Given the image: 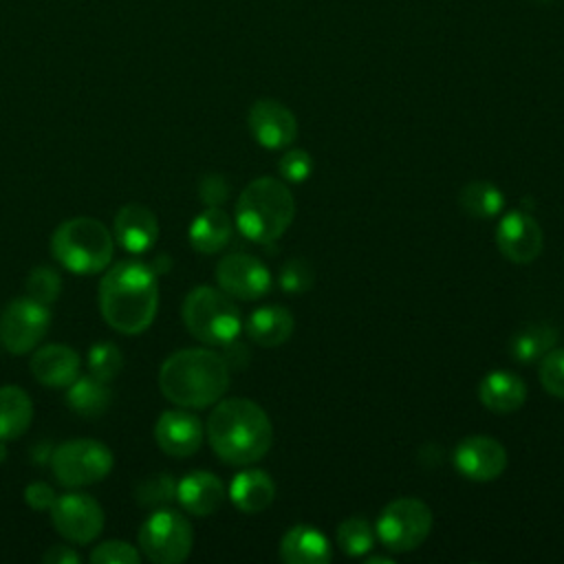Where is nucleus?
I'll return each mask as SVG.
<instances>
[{
    "label": "nucleus",
    "instance_id": "f257e3e1",
    "mask_svg": "<svg viewBox=\"0 0 564 564\" xmlns=\"http://www.w3.org/2000/svg\"><path fill=\"white\" fill-rule=\"evenodd\" d=\"M159 284L152 267L137 260L112 264L99 282L104 322L123 335L143 333L156 317Z\"/></svg>",
    "mask_w": 564,
    "mask_h": 564
},
{
    "label": "nucleus",
    "instance_id": "f03ea898",
    "mask_svg": "<svg viewBox=\"0 0 564 564\" xmlns=\"http://www.w3.org/2000/svg\"><path fill=\"white\" fill-rule=\"evenodd\" d=\"M207 441L223 463L251 465L269 452L273 427L256 401L231 397L216 401L207 419Z\"/></svg>",
    "mask_w": 564,
    "mask_h": 564
},
{
    "label": "nucleus",
    "instance_id": "7ed1b4c3",
    "mask_svg": "<svg viewBox=\"0 0 564 564\" xmlns=\"http://www.w3.org/2000/svg\"><path fill=\"white\" fill-rule=\"evenodd\" d=\"M159 388L174 405L207 408L227 392L229 366L207 348H183L161 364Z\"/></svg>",
    "mask_w": 564,
    "mask_h": 564
},
{
    "label": "nucleus",
    "instance_id": "20e7f679",
    "mask_svg": "<svg viewBox=\"0 0 564 564\" xmlns=\"http://www.w3.org/2000/svg\"><path fill=\"white\" fill-rule=\"evenodd\" d=\"M295 200L284 183L271 176L251 181L236 203V225L253 242H275L293 223Z\"/></svg>",
    "mask_w": 564,
    "mask_h": 564
},
{
    "label": "nucleus",
    "instance_id": "39448f33",
    "mask_svg": "<svg viewBox=\"0 0 564 564\" xmlns=\"http://www.w3.org/2000/svg\"><path fill=\"white\" fill-rule=\"evenodd\" d=\"M115 236L104 223L88 216L68 218L57 225L51 236L53 258L77 275H93L106 271L112 260Z\"/></svg>",
    "mask_w": 564,
    "mask_h": 564
},
{
    "label": "nucleus",
    "instance_id": "423d86ee",
    "mask_svg": "<svg viewBox=\"0 0 564 564\" xmlns=\"http://www.w3.org/2000/svg\"><path fill=\"white\" fill-rule=\"evenodd\" d=\"M183 324L198 341L209 346H227L236 341L242 322L234 300L214 286H196L183 300Z\"/></svg>",
    "mask_w": 564,
    "mask_h": 564
},
{
    "label": "nucleus",
    "instance_id": "0eeeda50",
    "mask_svg": "<svg viewBox=\"0 0 564 564\" xmlns=\"http://www.w3.org/2000/svg\"><path fill=\"white\" fill-rule=\"evenodd\" d=\"M139 551L154 564H178L187 560L194 533L189 520L170 507L154 509L139 527Z\"/></svg>",
    "mask_w": 564,
    "mask_h": 564
},
{
    "label": "nucleus",
    "instance_id": "6e6552de",
    "mask_svg": "<svg viewBox=\"0 0 564 564\" xmlns=\"http://www.w3.org/2000/svg\"><path fill=\"white\" fill-rule=\"evenodd\" d=\"M112 463V452L101 441L73 438L53 447L48 465L59 485L77 489L104 480L110 474Z\"/></svg>",
    "mask_w": 564,
    "mask_h": 564
},
{
    "label": "nucleus",
    "instance_id": "1a4fd4ad",
    "mask_svg": "<svg viewBox=\"0 0 564 564\" xmlns=\"http://www.w3.org/2000/svg\"><path fill=\"white\" fill-rule=\"evenodd\" d=\"M432 531V511L416 498H397L383 507L377 535L388 551L405 553L425 542Z\"/></svg>",
    "mask_w": 564,
    "mask_h": 564
},
{
    "label": "nucleus",
    "instance_id": "9d476101",
    "mask_svg": "<svg viewBox=\"0 0 564 564\" xmlns=\"http://www.w3.org/2000/svg\"><path fill=\"white\" fill-rule=\"evenodd\" d=\"M51 326L48 306L33 297L11 300L0 315V341L11 355H26L44 339Z\"/></svg>",
    "mask_w": 564,
    "mask_h": 564
},
{
    "label": "nucleus",
    "instance_id": "9b49d317",
    "mask_svg": "<svg viewBox=\"0 0 564 564\" xmlns=\"http://www.w3.org/2000/svg\"><path fill=\"white\" fill-rule=\"evenodd\" d=\"M48 513L55 531L73 544H88L104 529L101 505L84 491H68L57 496Z\"/></svg>",
    "mask_w": 564,
    "mask_h": 564
},
{
    "label": "nucleus",
    "instance_id": "f8f14e48",
    "mask_svg": "<svg viewBox=\"0 0 564 564\" xmlns=\"http://www.w3.org/2000/svg\"><path fill=\"white\" fill-rule=\"evenodd\" d=\"M218 286L236 300H258L271 289V273L249 253H229L216 264Z\"/></svg>",
    "mask_w": 564,
    "mask_h": 564
},
{
    "label": "nucleus",
    "instance_id": "ddd939ff",
    "mask_svg": "<svg viewBox=\"0 0 564 564\" xmlns=\"http://www.w3.org/2000/svg\"><path fill=\"white\" fill-rule=\"evenodd\" d=\"M496 245L507 260L516 264H529L542 251V229L538 220L527 212L511 209L498 223Z\"/></svg>",
    "mask_w": 564,
    "mask_h": 564
},
{
    "label": "nucleus",
    "instance_id": "4468645a",
    "mask_svg": "<svg viewBox=\"0 0 564 564\" xmlns=\"http://www.w3.org/2000/svg\"><path fill=\"white\" fill-rule=\"evenodd\" d=\"M251 137L267 150L289 148L297 137L295 115L275 99H258L247 115Z\"/></svg>",
    "mask_w": 564,
    "mask_h": 564
},
{
    "label": "nucleus",
    "instance_id": "2eb2a0df",
    "mask_svg": "<svg viewBox=\"0 0 564 564\" xmlns=\"http://www.w3.org/2000/svg\"><path fill=\"white\" fill-rule=\"evenodd\" d=\"M454 465L465 478L489 482L505 471L507 452L491 436H467L454 449Z\"/></svg>",
    "mask_w": 564,
    "mask_h": 564
},
{
    "label": "nucleus",
    "instance_id": "dca6fc26",
    "mask_svg": "<svg viewBox=\"0 0 564 564\" xmlns=\"http://www.w3.org/2000/svg\"><path fill=\"white\" fill-rule=\"evenodd\" d=\"M154 441L167 456H192L203 443L200 419L187 410H165L154 423Z\"/></svg>",
    "mask_w": 564,
    "mask_h": 564
},
{
    "label": "nucleus",
    "instance_id": "f3484780",
    "mask_svg": "<svg viewBox=\"0 0 564 564\" xmlns=\"http://www.w3.org/2000/svg\"><path fill=\"white\" fill-rule=\"evenodd\" d=\"M115 242L130 253H143L154 247L159 238V220L154 212L139 203L123 205L112 223Z\"/></svg>",
    "mask_w": 564,
    "mask_h": 564
},
{
    "label": "nucleus",
    "instance_id": "a211bd4d",
    "mask_svg": "<svg viewBox=\"0 0 564 564\" xmlns=\"http://www.w3.org/2000/svg\"><path fill=\"white\" fill-rule=\"evenodd\" d=\"M82 359L66 344H46L31 357V375L46 388H68L79 377Z\"/></svg>",
    "mask_w": 564,
    "mask_h": 564
},
{
    "label": "nucleus",
    "instance_id": "6ab92c4d",
    "mask_svg": "<svg viewBox=\"0 0 564 564\" xmlns=\"http://www.w3.org/2000/svg\"><path fill=\"white\" fill-rule=\"evenodd\" d=\"M176 500L192 516H209L225 500V487L212 471H189L176 482Z\"/></svg>",
    "mask_w": 564,
    "mask_h": 564
},
{
    "label": "nucleus",
    "instance_id": "aec40b11",
    "mask_svg": "<svg viewBox=\"0 0 564 564\" xmlns=\"http://www.w3.org/2000/svg\"><path fill=\"white\" fill-rule=\"evenodd\" d=\"M478 397L487 410L496 414H509L524 405L527 386L518 375L509 370H494L480 381Z\"/></svg>",
    "mask_w": 564,
    "mask_h": 564
},
{
    "label": "nucleus",
    "instance_id": "412c9836",
    "mask_svg": "<svg viewBox=\"0 0 564 564\" xmlns=\"http://www.w3.org/2000/svg\"><path fill=\"white\" fill-rule=\"evenodd\" d=\"M280 557L286 564H326L330 560V544L319 529L297 524L282 535Z\"/></svg>",
    "mask_w": 564,
    "mask_h": 564
},
{
    "label": "nucleus",
    "instance_id": "4be33fe9",
    "mask_svg": "<svg viewBox=\"0 0 564 564\" xmlns=\"http://www.w3.org/2000/svg\"><path fill=\"white\" fill-rule=\"evenodd\" d=\"M231 502L245 513L264 511L275 498V485L262 469H245L229 485Z\"/></svg>",
    "mask_w": 564,
    "mask_h": 564
},
{
    "label": "nucleus",
    "instance_id": "5701e85b",
    "mask_svg": "<svg viewBox=\"0 0 564 564\" xmlns=\"http://www.w3.org/2000/svg\"><path fill=\"white\" fill-rule=\"evenodd\" d=\"M293 315L284 306H260L256 308L247 319V335L251 341L264 348H273L284 344L293 333Z\"/></svg>",
    "mask_w": 564,
    "mask_h": 564
},
{
    "label": "nucleus",
    "instance_id": "b1692460",
    "mask_svg": "<svg viewBox=\"0 0 564 564\" xmlns=\"http://www.w3.org/2000/svg\"><path fill=\"white\" fill-rule=\"evenodd\" d=\"M231 218L220 207H207L189 225V245L200 253H216L231 240Z\"/></svg>",
    "mask_w": 564,
    "mask_h": 564
},
{
    "label": "nucleus",
    "instance_id": "393cba45",
    "mask_svg": "<svg viewBox=\"0 0 564 564\" xmlns=\"http://www.w3.org/2000/svg\"><path fill=\"white\" fill-rule=\"evenodd\" d=\"M33 421L31 397L20 386L0 388V438L13 441L22 436Z\"/></svg>",
    "mask_w": 564,
    "mask_h": 564
},
{
    "label": "nucleus",
    "instance_id": "a878e982",
    "mask_svg": "<svg viewBox=\"0 0 564 564\" xmlns=\"http://www.w3.org/2000/svg\"><path fill=\"white\" fill-rule=\"evenodd\" d=\"M66 403L79 416L95 419V416H101L110 408L112 392L108 388V381L86 375V377H77L66 388Z\"/></svg>",
    "mask_w": 564,
    "mask_h": 564
},
{
    "label": "nucleus",
    "instance_id": "bb28decb",
    "mask_svg": "<svg viewBox=\"0 0 564 564\" xmlns=\"http://www.w3.org/2000/svg\"><path fill=\"white\" fill-rule=\"evenodd\" d=\"M557 337V328L549 324H529L511 337L509 352L520 364H533L542 359L551 348H555Z\"/></svg>",
    "mask_w": 564,
    "mask_h": 564
},
{
    "label": "nucleus",
    "instance_id": "cd10ccee",
    "mask_svg": "<svg viewBox=\"0 0 564 564\" xmlns=\"http://www.w3.org/2000/svg\"><path fill=\"white\" fill-rule=\"evenodd\" d=\"M458 205L474 218H494L505 207L502 192L487 181H471L458 194Z\"/></svg>",
    "mask_w": 564,
    "mask_h": 564
},
{
    "label": "nucleus",
    "instance_id": "c85d7f7f",
    "mask_svg": "<svg viewBox=\"0 0 564 564\" xmlns=\"http://www.w3.org/2000/svg\"><path fill=\"white\" fill-rule=\"evenodd\" d=\"M337 544L350 557L366 555L375 546V531L364 518H348L337 529Z\"/></svg>",
    "mask_w": 564,
    "mask_h": 564
},
{
    "label": "nucleus",
    "instance_id": "c756f323",
    "mask_svg": "<svg viewBox=\"0 0 564 564\" xmlns=\"http://www.w3.org/2000/svg\"><path fill=\"white\" fill-rule=\"evenodd\" d=\"M137 502L148 509L167 507L176 500V480L170 474H152L137 485Z\"/></svg>",
    "mask_w": 564,
    "mask_h": 564
},
{
    "label": "nucleus",
    "instance_id": "7c9ffc66",
    "mask_svg": "<svg viewBox=\"0 0 564 564\" xmlns=\"http://www.w3.org/2000/svg\"><path fill=\"white\" fill-rule=\"evenodd\" d=\"M88 372L101 381L115 379L123 368V357L117 344L112 341H97L88 350Z\"/></svg>",
    "mask_w": 564,
    "mask_h": 564
},
{
    "label": "nucleus",
    "instance_id": "2f4dec72",
    "mask_svg": "<svg viewBox=\"0 0 564 564\" xmlns=\"http://www.w3.org/2000/svg\"><path fill=\"white\" fill-rule=\"evenodd\" d=\"M26 295L42 304H53L62 293V278L53 267H33L26 275Z\"/></svg>",
    "mask_w": 564,
    "mask_h": 564
},
{
    "label": "nucleus",
    "instance_id": "473e14b6",
    "mask_svg": "<svg viewBox=\"0 0 564 564\" xmlns=\"http://www.w3.org/2000/svg\"><path fill=\"white\" fill-rule=\"evenodd\" d=\"M540 383L549 394L564 399V348H551L542 357Z\"/></svg>",
    "mask_w": 564,
    "mask_h": 564
},
{
    "label": "nucleus",
    "instance_id": "72a5a7b5",
    "mask_svg": "<svg viewBox=\"0 0 564 564\" xmlns=\"http://www.w3.org/2000/svg\"><path fill=\"white\" fill-rule=\"evenodd\" d=\"M93 564H137L141 562V551L123 540H106L90 551Z\"/></svg>",
    "mask_w": 564,
    "mask_h": 564
},
{
    "label": "nucleus",
    "instance_id": "f704fd0d",
    "mask_svg": "<svg viewBox=\"0 0 564 564\" xmlns=\"http://www.w3.org/2000/svg\"><path fill=\"white\" fill-rule=\"evenodd\" d=\"M313 280H315V271L311 262L304 258H291L289 262H284L278 278L282 291L286 293H302L313 286Z\"/></svg>",
    "mask_w": 564,
    "mask_h": 564
},
{
    "label": "nucleus",
    "instance_id": "c9c22d12",
    "mask_svg": "<svg viewBox=\"0 0 564 564\" xmlns=\"http://www.w3.org/2000/svg\"><path fill=\"white\" fill-rule=\"evenodd\" d=\"M278 170H280V176L284 181H291V183H302L311 176L313 172V159L308 152L304 150H289L280 163H278Z\"/></svg>",
    "mask_w": 564,
    "mask_h": 564
},
{
    "label": "nucleus",
    "instance_id": "e433bc0d",
    "mask_svg": "<svg viewBox=\"0 0 564 564\" xmlns=\"http://www.w3.org/2000/svg\"><path fill=\"white\" fill-rule=\"evenodd\" d=\"M229 183L223 174H205L198 181V196L207 207H220L229 198Z\"/></svg>",
    "mask_w": 564,
    "mask_h": 564
},
{
    "label": "nucleus",
    "instance_id": "4c0bfd02",
    "mask_svg": "<svg viewBox=\"0 0 564 564\" xmlns=\"http://www.w3.org/2000/svg\"><path fill=\"white\" fill-rule=\"evenodd\" d=\"M57 494L55 489L48 485V482H42V480H35V482H29L26 489H24V502L33 509V511H48L55 502Z\"/></svg>",
    "mask_w": 564,
    "mask_h": 564
},
{
    "label": "nucleus",
    "instance_id": "58836bf2",
    "mask_svg": "<svg viewBox=\"0 0 564 564\" xmlns=\"http://www.w3.org/2000/svg\"><path fill=\"white\" fill-rule=\"evenodd\" d=\"M44 564H79L82 555L66 544H53L46 549V553L42 555Z\"/></svg>",
    "mask_w": 564,
    "mask_h": 564
},
{
    "label": "nucleus",
    "instance_id": "ea45409f",
    "mask_svg": "<svg viewBox=\"0 0 564 564\" xmlns=\"http://www.w3.org/2000/svg\"><path fill=\"white\" fill-rule=\"evenodd\" d=\"M51 454H53V447H51L46 441H42L40 445H35V447L31 449L33 463H37V465H42V463H51Z\"/></svg>",
    "mask_w": 564,
    "mask_h": 564
},
{
    "label": "nucleus",
    "instance_id": "a19ab883",
    "mask_svg": "<svg viewBox=\"0 0 564 564\" xmlns=\"http://www.w3.org/2000/svg\"><path fill=\"white\" fill-rule=\"evenodd\" d=\"M7 456H9V447H7V441H2V438H0V465L7 460Z\"/></svg>",
    "mask_w": 564,
    "mask_h": 564
},
{
    "label": "nucleus",
    "instance_id": "79ce46f5",
    "mask_svg": "<svg viewBox=\"0 0 564 564\" xmlns=\"http://www.w3.org/2000/svg\"><path fill=\"white\" fill-rule=\"evenodd\" d=\"M540 2H551V0H540Z\"/></svg>",
    "mask_w": 564,
    "mask_h": 564
}]
</instances>
